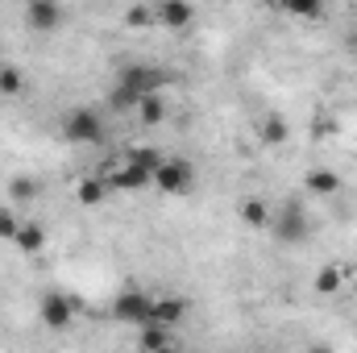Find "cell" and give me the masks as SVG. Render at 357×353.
<instances>
[{
  "label": "cell",
  "mask_w": 357,
  "mask_h": 353,
  "mask_svg": "<svg viewBox=\"0 0 357 353\" xmlns=\"http://www.w3.org/2000/svg\"><path fill=\"white\" fill-rule=\"evenodd\" d=\"M237 220L245 229H270V204L262 195H241L237 200Z\"/></svg>",
  "instance_id": "10"
},
{
  "label": "cell",
  "mask_w": 357,
  "mask_h": 353,
  "mask_svg": "<svg viewBox=\"0 0 357 353\" xmlns=\"http://www.w3.org/2000/svg\"><path fill=\"white\" fill-rule=\"evenodd\" d=\"M21 233V216L13 208H0V241H17Z\"/></svg>",
  "instance_id": "22"
},
{
  "label": "cell",
  "mask_w": 357,
  "mask_h": 353,
  "mask_svg": "<svg viewBox=\"0 0 357 353\" xmlns=\"http://www.w3.org/2000/svg\"><path fill=\"white\" fill-rule=\"evenodd\" d=\"M187 299L183 295H154V312H150V320L154 324H162V329H178L183 320H187Z\"/></svg>",
  "instance_id": "8"
},
{
  "label": "cell",
  "mask_w": 357,
  "mask_h": 353,
  "mask_svg": "<svg viewBox=\"0 0 357 353\" xmlns=\"http://www.w3.org/2000/svg\"><path fill=\"white\" fill-rule=\"evenodd\" d=\"M270 229H274V237L282 246H299L312 233V220H307L303 200H282L278 208H270Z\"/></svg>",
  "instance_id": "1"
},
{
  "label": "cell",
  "mask_w": 357,
  "mask_h": 353,
  "mask_svg": "<svg viewBox=\"0 0 357 353\" xmlns=\"http://www.w3.org/2000/svg\"><path fill=\"white\" fill-rule=\"evenodd\" d=\"M154 17H158V25H167V29H187L191 17H195V8H191L187 0H162V4L154 8Z\"/></svg>",
  "instance_id": "12"
},
{
  "label": "cell",
  "mask_w": 357,
  "mask_h": 353,
  "mask_svg": "<svg viewBox=\"0 0 357 353\" xmlns=\"http://www.w3.org/2000/svg\"><path fill=\"white\" fill-rule=\"evenodd\" d=\"M137 121H142L146 129H154V125L167 121V100H162V91H158V96H146V100L137 104Z\"/></svg>",
  "instance_id": "16"
},
{
  "label": "cell",
  "mask_w": 357,
  "mask_h": 353,
  "mask_svg": "<svg viewBox=\"0 0 357 353\" xmlns=\"http://www.w3.org/2000/svg\"><path fill=\"white\" fill-rule=\"evenodd\" d=\"M75 312H79V299H75V295H63V291H46V295H42V303H38L42 324H46V329H54V333L71 329Z\"/></svg>",
  "instance_id": "5"
},
{
  "label": "cell",
  "mask_w": 357,
  "mask_h": 353,
  "mask_svg": "<svg viewBox=\"0 0 357 353\" xmlns=\"http://www.w3.org/2000/svg\"><path fill=\"white\" fill-rule=\"evenodd\" d=\"M63 137L67 142H79V146H100L104 142V121L96 108H71L63 117Z\"/></svg>",
  "instance_id": "4"
},
{
  "label": "cell",
  "mask_w": 357,
  "mask_h": 353,
  "mask_svg": "<svg viewBox=\"0 0 357 353\" xmlns=\"http://www.w3.org/2000/svg\"><path fill=\"white\" fill-rule=\"evenodd\" d=\"M262 142L266 146H287L291 142V121L278 117V112H270L266 121H262Z\"/></svg>",
  "instance_id": "17"
},
{
  "label": "cell",
  "mask_w": 357,
  "mask_h": 353,
  "mask_svg": "<svg viewBox=\"0 0 357 353\" xmlns=\"http://www.w3.org/2000/svg\"><path fill=\"white\" fill-rule=\"evenodd\" d=\"M345 278H349V274H345V266L328 262V266H320V270H316L312 291H316V295H337V291L345 287Z\"/></svg>",
  "instance_id": "13"
},
{
  "label": "cell",
  "mask_w": 357,
  "mask_h": 353,
  "mask_svg": "<svg viewBox=\"0 0 357 353\" xmlns=\"http://www.w3.org/2000/svg\"><path fill=\"white\" fill-rule=\"evenodd\" d=\"M282 13H291V17H299V21H320V17H324V4H307V0H291V4H282Z\"/></svg>",
  "instance_id": "21"
},
{
  "label": "cell",
  "mask_w": 357,
  "mask_h": 353,
  "mask_svg": "<svg viewBox=\"0 0 357 353\" xmlns=\"http://www.w3.org/2000/svg\"><path fill=\"white\" fill-rule=\"evenodd\" d=\"M125 163H133V167H142V171H150V175H158V167L167 163L154 146H137V150H129V158Z\"/></svg>",
  "instance_id": "18"
},
{
  "label": "cell",
  "mask_w": 357,
  "mask_h": 353,
  "mask_svg": "<svg viewBox=\"0 0 357 353\" xmlns=\"http://www.w3.org/2000/svg\"><path fill=\"white\" fill-rule=\"evenodd\" d=\"M108 195H112V191H108V183H104L100 175H88V179L75 183V200H79L84 208H100Z\"/></svg>",
  "instance_id": "14"
},
{
  "label": "cell",
  "mask_w": 357,
  "mask_h": 353,
  "mask_svg": "<svg viewBox=\"0 0 357 353\" xmlns=\"http://www.w3.org/2000/svg\"><path fill=\"white\" fill-rule=\"evenodd\" d=\"M33 195H38V183L33 179H25V175L8 179V200H33Z\"/></svg>",
  "instance_id": "23"
},
{
  "label": "cell",
  "mask_w": 357,
  "mask_h": 353,
  "mask_svg": "<svg viewBox=\"0 0 357 353\" xmlns=\"http://www.w3.org/2000/svg\"><path fill=\"white\" fill-rule=\"evenodd\" d=\"M46 241H50V233H46V225H42V220H21V233H17V241H13V246H17L21 254H29V258H33V254H42V250H46Z\"/></svg>",
  "instance_id": "11"
},
{
  "label": "cell",
  "mask_w": 357,
  "mask_h": 353,
  "mask_svg": "<svg viewBox=\"0 0 357 353\" xmlns=\"http://www.w3.org/2000/svg\"><path fill=\"white\" fill-rule=\"evenodd\" d=\"M59 21H63V4L59 0H29L25 4V25L33 33H54Z\"/></svg>",
  "instance_id": "7"
},
{
  "label": "cell",
  "mask_w": 357,
  "mask_h": 353,
  "mask_svg": "<svg viewBox=\"0 0 357 353\" xmlns=\"http://www.w3.org/2000/svg\"><path fill=\"white\" fill-rule=\"evenodd\" d=\"M150 312H154V295L142 291V287H125V291L112 299V320H116V324L142 329V324H150Z\"/></svg>",
  "instance_id": "2"
},
{
  "label": "cell",
  "mask_w": 357,
  "mask_h": 353,
  "mask_svg": "<svg viewBox=\"0 0 357 353\" xmlns=\"http://www.w3.org/2000/svg\"><path fill=\"white\" fill-rule=\"evenodd\" d=\"M307 353H333V345H312Z\"/></svg>",
  "instance_id": "24"
},
{
  "label": "cell",
  "mask_w": 357,
  "mask_h": 353,
  "mask_svg": "<svg viewBox=\"0 0 357 353\" xmlns=\"http://www.w3.org/2000/svg\"><path fill=\"white\" fill-rule=\"evenodd\" d=\"M154 187L162 191V195H191V187H195V167L187 163V158H167L162 167H158V175H154Z\"/></svg>",
  "instance_id": "6"
},
{
  "label": "cell",
  "mask_w": 357,
  "mask_h": 353,
  "mask_svg": "<svg viewBox=\"0 0 357 353\" xmlns=\"http://www.w3.org/2000/svg\"><path fill=\"white\" fill-rule=\"evenodd\" d=\"M125 25L129 29H150V25H158V17H154L150 4H133V8H125Z\"/></svg>",
  "instance_id": "20"
},
{
  "label": "cell",
  "mask_w": 357,
  "mask_h": 353,
  "mask_svg": "<svg viewBox=\"0 0 357 353\" xmlns=\"http://www.w3.org/2000/svg\"><path fill=\"white\" fill-rule=\"evenodd\" d=\"M154 353H178V350H175V345H167V350H154Z\"/></svg>",
  "instance_id": "25"
},
{
  "label": "cell",
  "mask_w": 357,
  "mask_h": 353,
  "mask_svg": "<svg viewBox=\"0 0 357 353\" xmlns=\"http://www.w3.org/2000/svg\"><path fill=\"white\" fill-rule=\"evenodd\" d=\"M162 84H167V75H162L158 67H150V63H129V67H121V75H116V88H125L129 96H137V100L158 96Z\"/></svg>",
  "instance_id": "3"
},
{
  "label": "cell",
  "mask_w": 357,
  "mask_h": 353,
  "mask_svg": "<svg viewBox=\"0 0 357 353\" xmlns=\"http://www.w3.org/2000/svg\"><path fill=\"white\" fill-rule=\"evenodd\" d=\"M21 91H25V75H21V67L4 63V67H0V96L13 100V96H21Z\"/></svg>",
  "instance_id": "19"
},
{
  "label": "cell",
  "mask_w": 357,
  "mask_h": 353,
  "mask_svg": "<svg viewBox=\"0 0 357 353\" xmlns=\"http://www.w3.org/2000/svg\"><path fill=\"white\" fill-rule=\"evenodd\" d=\"M171 333L175 329H162V324H142V333H137V353H154V350H167L171 345Z\"/></svg>",
  "instance_id": "15"
},
{
  "label": "cell",
  "mask_w": 357,
  "mask_h": 353,
  "mask_svg": "<svg viewBox=\"0 0 357 353\" xmlns=\"http://www.w3.org/2000/svg\"><path fill=\"white\" fill-rule=\"evenodd\" d=\"M303 187H307V195H316V200H333V195L345 191V179L337 175V171H328V167H316V171H307Z\"/></svg>",
  "instance_id": "9"
}]
</instances>
